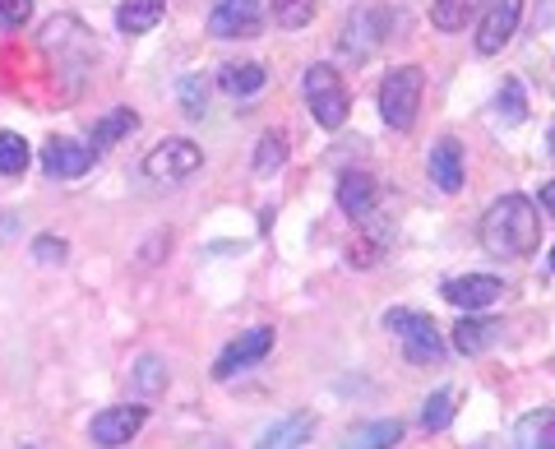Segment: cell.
<instances>
[{
	"label": "cell",
	"mask_w": 555,
	"mask_h": 449,
	"mask_svg": "<svg viewBox=\"0 0 555 449\" xmlns=\"http://www.w3.org/2000/svg\"><path fill=\"white\" fill-rule=\"evenodd\" d=\"M33 20V0H0V33H20Z\"/></svg>",
	"instance_id": "f546056e"
},
{
	"label": "cell",
	"mask_w": 555,
	"mask_h": 449,
	"mask_svg": "<svg viewBox=\"0 0 555 449\" xmlns=\"http://www.w3.org/2000/svg\"><path fill=\"white\" fill-rule=\"evenodd\" d=\"M495 338H500V324H495V320L463 316V320L454 324V348H459L463 357H477V352H486Z\"/></svg>",
	"instance_id": "d6986e66"
},
{
	"label": "cell",
	"mask_w": 555,
	"mask_h": 449,
	"mask_svg": "<svg viewBox=\"0 0 555 449\" xmlns=\"http://www.w3.org/2000/svg\"><path fill=\"white\" fill-rule=\"evenodd\" d=\"M163 14H167L163 0H120L116 28H120V33H130V38H139V33L158 28V24H163Z\"/></svg>",
	"instance_id": "ac0fdd59"
},
{
	"label": "cell",
	"mask_w": 555,
	"mask_h": 449,
	"mask_svg": "<svg viewBox=\"0 0 555 449\" xmlns=\"http://www.w3.org/2000/svg\"><path fill=\"white\" fill-rule=\"evenodd\" d=\"M214 38H255L259 33V0H214L208 10Z\"/></svg>",
	"instance_id": "7c38bea8"
},
{
	"label": "cell",
	"mask_w": 555,
	"mask_h": 449,
	"mask_svg": "<svg viewBox=\"0 0 555 449\" xmlns=\"http://www.w3.org/2000/svg\"><path fill=\"white\" fill-rule=\"evenodd\" d=\"M375 200H379V181L371 177V171H343V177H338V204H343V214L366 218L375 209Z\"/></svg>",
	"instance_id": "4fadbf2b"
},
{
	"label": "cell",
	"mask_w": 555,
	"mask_h": 449,
	"mask_svg": "<svg viewBox=\"0 0 555 449\" xmlns=\"http://www.w3.org/2000/svg\"><path fill=\"white\" fill-rule=\"evenodd\" d=\"M524 116H528L524 84L505 79V84H500V98H495V120H500V126H524Z\"/></svg>",
	"instance_id": "cb8c5ba5"
},
{
	"label": "cell",
	"mask_w": 555,
	"mask_h": 449,
	"mask_svg": "<svg viewBox=\"0 0 555 449\" xmlns=\"http://www.w3.org/2000/svg\"><path fill=\"white\" fill-rule=\"evenodd\" d=\"M33 255H38L42 265H61L65 255H69V246H65L61 236H38V241H33Z\"/></svg>",
	"instance_id": "1f68e13d"
},
{
	"label": "cell",
	"mask_w": 555,
	"mask_h": 449,
	"mask_svg": "<svg viewBox=\"0 0 555 449\" xmlns=\"http://www.w3.org/2000/svg\"><path fill=\"white\" fill-rule=\"evenodd\" d=\"M514 449H555V408H537L514 426Z\"/></svg>",
	"instance_id": "e0dca14e"
},
{
	"label": "cell",
	"mask_w": 555,
	"mask_h": 449,
	"mask_svg": "<svg viewBox=\"0 0 555 449\" xmlns=\"http://www.w3.org/2000/svg\"><path fill=\"white\" fill-rule=\"evenodd\" d=\"M269 20L278 28H306L315 20V0H269Z\"/></svg>",
	"instance_id": "d4e9b609"
},
{
	"label": "cell",
	"mask_w": 555,
	"mask_h": 449,
	"mask_svg": "<svg viewBox=\"0 0 555 449\" xmlns=\"http://www.w3.org/2000/svg\"><path fill=\"white\" fill-rule=\"evenodd\" d=\"M98 153L89 144H79V140H69V134H51L47 149H42V171L51 181H75L83 177V171L93 167Z\"/></svg>",
	"instance_id": "ba28073f"
},
{
	"label": "cell",
	"mask_w": 555,
	"mask_h": 449,
	"mask_svg": "<svg viewBox=\"0 0 555 449\" xmlns=\"http://www.w3.org/2000/svg\"><path fill=\"white\" fill-rule=\"evenodd\" d=\"M546 144H551V158H555V130H551V140H546Z\"/></svg>",
	"instance_id": "836d02e7"
},
{
	"label": "cell",
	"mask_w": 555,
	"mask_h": 449,
	"mask_svg": "<svg viewBox=\"0 0 555 449\" xmlns=\"http://www.w3.org/2000/svg\"><path fill=\"white\" fill-rule=\"evenodd\" d=\"M542 241V222H537V204L528 195H505L495 200L481 218V246L495 260H524Z\"/></svg>",
	"instance_id": "6da1fadb"
},
{
	"label": "cell",
	"mask_w": 555,
	"mask_h": 449,
	"mask_svg": "<svg viewBox=\"0 0 555 449\" xmlns=\"http://www.w3.org/2000/svg\"><path fill=\"white\" fill-rule=\"evenodd\" d=\"M139 130V116L130 112V107H116V112H107L93 126V140H89V149L93 153H102V149H112L116 140H126V134H134Z\"/></svg>",
	"instance_id": "ffe728a7"
},
{
	"label": "cell",
	"mask_w": 555,
	"mask_h": 449,
	"mask_svg": "<svg viewBox=\"0 0 555 449\" xmlns=\"http://www.w3.org/2000/svg\"><path fill=\"white\" fill-rule=\"evenodd\" d=\"M134 380H139V389H144V394H158V389L167 385L163 361H158V357H144V361H139V371H134Z\"/></svg>",
	"instance_id": "4dcf8cb0"
},
{
	"label": "cell",
	"mask_w": 555,
	"mask_h": 449,
	"mask_svg": "<svg viewBox=\"0 0 555 449\" xmlns=\"http://www.w3.org/2000/svg\"><path fill=\"white\" fill-rule=\"evenodd\" d=\"M481 5L486 0H436V5H430V24L444 28V33H459V28H467L477 20Z\"/></svg>",
	"instance_id": "603a6c76"
},
{
	"label": "cell",
	"mask_w": 555,
	"mask_h": 449,
	"mask_svg": "<svg viewBox=\"0 0 555 449\" xmlns=\"http://www.w3.org/2000/svg\"><path fill=\"white\" fill-rule=\"evenodd\" d=\"M551 269H555V246H551Z\"/></svg>",
	"instance_id": "e575fe53"
},
{
	"label": "cell",
	"mask_w": 555,
	"mask_h": 449,
	"mask_svg": "<svg viewBox=\"0 0 555 449\" xmlns=\"http://www.w3.org/2000/svg\"><path fill=\"white\" fill-rule=\"evenodd\" d=\"M385 330L403 338V352H408V361H416V367H426V361L436 367L444 357V338L436 330V320L422 316V310H408V306L385 310Z\"/></svg>",
	"instance_id": "277c9868"
},
{
	"label": "cell",
	"mask_w": 555,
	"mask_h": 449,
	"mask_svg": "<svg viewBox=\"0 0 555 449\" xmlns=\"http://www.w3.org/2000/svg\"><path fill=\"white\" fill-rule=\"evenodd\" d=\"M204 163V153L195 140H163L158 149H149V158H144V177L149 181H158V185H177L185 177H195Z\"/></svg>",
	"instance_id": "8992f818"
},
{
	"label": "cell",
	"mask_w": 555,
	"mask_h": 449,
	"mask_svg": "<svg viewBox=\"0 0 555 449\" xmlns=\"http://www.w3.org/2000/svg\"><path fill=\"white\" fill-rule=\"evenodd\" d=\"M403 440V422H371V426H357L352 436L343 440V449H393Z\"/></svg>",
	"instance_id": "7402d4cb"
},
{
	"label": "cell",
	"mask_w": 555,
	"mask_h": 449,
	"mask_svg": "<svg viewBox=\"0 0 555 449\" xmlns=\"http://www.w3.org/2000/svg\"><path fill=\"white\" fill-rule=\"evenodd\" d=\"M38 42L51 61H56V70L65 75H79V70H89V61L98 56V47H93V33L83 28L79 20H69V14H61V20H51L42 33H38Z\"/></svg>",
	"instance_id": "7a4b0ae2"
},
{
	"label": "cell",
	"mask_w": 555,
	"mask_h": 449,
	"mask_svg": "<svg viewBox=\"0 0 555 449\" xmlns=\"http://www.w3.org/2000/svg\"><path fill=\"white\" fill-rule=\"evenodd\" d=\"M310 431H315V412H287L259 436V449H301Z\"/></svg>",
	"instance_id": "9a60e30c"
},
{
	"label": "cell",
	"mask_w": 555,
	"mask_h": 449,
	"mask_svg": "<svg viewBox=\"0 0 555 449\" xmlns=\"http://www.w3.org/2000/svg\"><path fill=\"white\" fill-rule=\"evenodd\" d=\"M181 107H185V116H204V107H208V84H204V75H185L181 79Z\"/></svg>",
	"instance_id": "f1b7e54d"
},
{
	"label": "cell",
	"mask_w": 555,
	"mask_h": 449,
	"mask_svg": "<svg viewBox=\"0 0 555 449\" xmlns=\"http://www.w3.org/2000/svg\"><path fill=\"white\" fill-rule=\"evenodd\" d=\"M430 181H436L444 195H454V190H463V144L459 140H444L430 149Z\"/></svg>",
	"instance_id": "2e32d148"
},
{
	"label": "cell",
	"mask_w": 555,
	"mask_h": 449,
	"mask_svg": "<svg viewBox=\"0 0 555 449\" xmlns=\"http://www.w3.org/2000/svg\"><path fill=\"white\" fill-rule=\"evenodd\" d=\"M518 20H524V0H486V14H481V28H477L481 56H495V51L514 38Z\"/></svg>",
	"instance_id": "9c48e42d"
},
{
	"label": "cell",
	"mask_w": 555,
	"mask_h": 449,
	"mask_svg": "<svg viewBox=\"0 0 555 449\" xmlns=\"http://www.w3.org/2000/svg\"><path fill=\"white\" fill-rule=\"evenodd\" d=\"M440 297L449 306H459L463 316H473V310L495 306L500 297H505V287H500V279H491V273H463V279H449L440 287Z\"/></svg>",
	"instance_id": "30bf717a"
},
{
	"label": "cell",
	"mask_w": 555,
	"mask_h": 449,
	"mask_svg": "<svg viewBox=\"0 0 555 449\" xmlns=\"http://www.w3.org/2000/svg\"><path fill=\"white\" fill-rule=\"evenodd\" d=\"M454 399H459V394L449 389V385L430 394L426 408H422V431H444L449 422H454Z\"/></svg>",
	"instance_id": "484cf974"
},
{
	"label": "cell",
	"mask_w": 555,
	"mask_h": 449,
	"mask_svg": "<svg viewBox=\"0 0 555 449\" xmlns=\"http://www.w3.org/2000/svg\"><path fill=\"white\" fill-rule=\"evenodd\" d=\"M306 102H310V116H315L324 130H338L347 120V89H343V75L334 65H310L306 70Z\"/></svg>",
	"instance_id": "5b68a950"
},
{
	"label": "cell",
	"mask_w": 555,
	"mask_h": 449,
	"mask_svg": "<svg viewBox=\"0 0 555 449\" xmlns=\"http://www.w3.org/2000/svg\"><path fill=\"white\" fill-rule=\"evenodd\" d=\"M422 89L426 75L416 65H398L393 75H385V84H379V116H385L389 130H412L416 112H422Z\"/></svg>",
	"instance_id": "3957f363"
},
{
	"label": "cell",
	"mask_w": 555,
	"mask_h": 449,
	"mask_svg": "<svg viewBox=\"0 0 555 449\" xmlns=\"http://www.w3.org/2000/svg\"><path fill=\"white\" fill-rule=\"evenodd\" d=\"M379 28H385V14H371V10L352 14V20H347V28H343V56L366 61L371 51L379 47Z\"/></svg>",
	"instance_id": "5bb4252c"
},
{
	"label": "cell",
	"mask_w": 555,
	"mask_h": 449,
	"mask_svg": "<svg viewBox=\"0 0 555 449\" xmlns=\"http://www.w3.org/2000/svg\"><path fill=\"white\" fill-rule=\"evenodd\" d=\"M269 348H273V330H250V334H241V338H232L228 348H222V357L214 361V380H232L236 371H246V367H255V361H264L269 357Z\"/></svg>",
	"instance_id": "8fae6325"
},
{
	"label": "cell",
	"mask_w": 555,
	"mask_h": 449,
	"mask_svg": "<svg viewBox=\"0 0 555 449\" xmlns=\"http://www.w3.org/2000/svg\"><path fill=\"white\" fill-rule=\"evenodd\" d=\"M24 449H38V445H24Z\"/></svg>",
	"instance_id": "d590c367"
},
{
	"label": "cell",
	"mask_w": 555,
	"mask_h": 449,
	"mask_svg": "<svg viewBox=\"0 0 555 449\" xmlns=\"http://www.w3.org/2000/svg\"><path fill=\"white\" fill-rule=\"evenodd\" d=\"M24 167H28V144L20 134L0 130V177H24Z\"/></svg>",
	"instance_id": "4316f807"
},
{
	"label": "cell",
	"mask_w": 555,
	"mask_h": 449,
	"mask_svg": "<svg viewBox=\"0 0 555 449\" xmlns=\"http://www.w3.org/2000/svg\"><path fill=\"white\" fill-rule=\"evenodd\" d=\"M149 418V408H139V403H116V408H102L93 426H89V436L98 449H120V445H130L139 436V426H144Z\"/></svg>",
	"instance_id": "52a82bcc"
},
{
	"label": "cell",
	"mask_w": 555,
	"mask_h": 449,
	"mask_svg": "<svg viewBox=\"0 0 555 449\" xmlns=\"http://www.w3.org/2000/svg\"><path fill=\"white\" fill-rule=\"evenodd\" d=\"M542 204H546V209L555 214V181H546V185H542Z\"/></svg>",
	"instance_id": "d6a6232c"
},
{
	"label": "cell",
	"mask_w": 555,
	"mask_h": 449,
	"mask_svg": "<svg viewBox=\"0 0 555 449\" xmlns=\"http://www.w3.org/2000/svg\"><path fill=\"white\" fill-rule=\"evenodd\" d=\"M264 65H255V61H246V65H222V75H218V84H222V93H232V98H250V93H259L264 89Z\"/></svg>",
	"instance_id": "44dd1931"
},
{
	"label": "cell",
	"mask_w": 555,
	"mask_h": 449,
	"mask_svg": "<svg viewBox=\"0 0 555 449\" xmlns=\"http://www.w3.org/2000/svg\"><path fill=\"white\" fill-rule=\"evenodd\" d=\"M283 163H287V140H283V134H278V130H269L264 140H259V153H255V171H264V177H269V171H278Z\"/></svg>",
	"instance_id": "83f0119b"
}]
</instances>
